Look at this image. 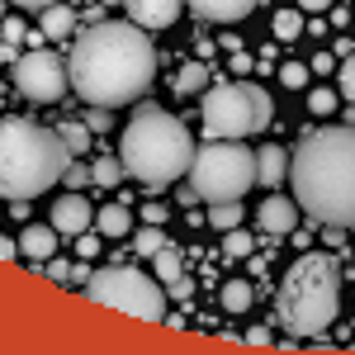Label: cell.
<instances>
[{"instance_id": "12", "label": "cell", "mask_w": 355, "mask_h": 355, "mask_svg": "<svg viewBox=\"0 0 355 355\" xmlns=\"http://www.w3.org/2000/svg\"><path fill=\"white\" fill-rule=\"evenodd\" d=\"M180 5H185V0H123L128 19L142 24V28H171L180 19Z\"/></svg>"}, {"instance_id": "29", "label": "cell", "mask_w": 355, "mask_h": 355, "mask_svg": "<svg viewBox=\"0 0 355 355\" xmlns=\"http://www.w3.org/2000/svg\"><path fill=\"white\" fill-rule=\"evenodd\" d=\"M85 128H90V133H110L114 128V110H105V105H85Z\"/></svg>"}, {"instance_id": "35", "label": "cell", "mask_w": 355, "mask_h": 355, "mask_svg": "<svg viewBox=\"0 0 355 355\" xmlns=\"http://www.w3.org/2000/svg\"><path fill=\"white\" fill-rule=\"evenodd\" d=\"M308 67H313L318 76H327V71H336V67H341V62H336V53H318L313 62H308Z\"/></svg>"}, {"instance_id": "41", "label": "cell", "mask_w": 355, "mask_h": 355, "mask_svg": "<svg viewBox=\"0 0 355 355\" xmlns=\"http://www.w3.org/2000/svg\"><path fill=\"white\" fill-rule=\"evenodd\" d=\"M331 5H336V0H299V10H308V15H322Z\"/></svg>"}, {"instance_id": "27", "label": "cell", "mask_w": 355, "mask_h": 355, "mask_svg": "<svg viewBox=\"0 0 355 355\" xmlns=\"http://www.w3.org/2000/svg\"><path fill=\"white\" fill-rule=\"evenodd\" d=\"M336 105H341V90H327V85H318V90L308 95V110L318 114V119H327V114H336Z\"/></svg>"}, {"instance_id": "7", "label": "cell", "mask_w": 355, "mask_h": 355, "mask_svg": "<svg viewBox=\"0 0 355 355\" xmlns=\"http://www.w3.org/2000/svg\"><path fill=\"white\" fill-rule=\"evenodd\" d=\"M275 100L256 81H227L204 95V128L209 137H251L270 128Z\"/></svg>"}, {"instance_id": "31", "label": "cell", "mask_w": 355, "mask_h": 355, "mask_svg": "<svg viewBox=\"0 0 355 355\" xmlns=\"http://www.w3.org/2000/svg\"><path fill=\"white\" fill-rule=\"evenodd\" d=\"M76 256H81V261H95V256H100V232H90V227L76 232Z\"/></svg>"}, {"instance_id": "30", "label": "cell", "mask_w": 355, "mask_h": 355, "mask_svg": "<svg viewBox=\"0 0 355 355\" xmlns=\"http://www.w3.org/2000/svg\"><path fill=\"white\" fill-rule=\"evenodd\" d=\"M336 90H341V100H355V53L336 67Z\"/></svg>"}, {"instance_id": "21", "label": "cell", "mask_w": 355, "mask_h": 355, "mask_svg": "<svg viewBox=\"0 0 355 355\" xmlns=\"http://www.w3.org/2000/svg\"><path fill=\"white\" fill-rule=\"evenodd\" d=\"M162 246H166V232H162V223H142V227L133 232V251H137V256H157Z\"/></svg>"}, {"instance_id": "1", "label": "cell", "mask_w": 355, "mask_h": 355, "mask_svg": "<svg viewBox=\"0 0 355 355\" xmlns=\"http://www.w3.org/2000/svg\"><path fill=\"white\" fill-rule=\"evenodd\" d=\"M67 71H71V90L81 95V105L119 110L152 85L157 48H152L147 28L133 19H100L76 33Z\"/></svg>"}, {"instance_id": "4", "label": "cell", "mask_w": 355, "mask_h": 355, "mask_svg": "<svg viewBox=\"0 0 355 355\" xmlns=\"http://www.w3.org/2000/svg\"><path fill=\"white\" fill-rule=\"evenodd\" d=\"M71 162L62 133L33 123V119H0V194L5 199H33L48 194Z\"/></svg>"}, {"instance_id": "44", "label": "cell", "mask_w": 355, "mask_h": 355, "mask_svg": "<svg viewBox=\"0 0 355 355\" xmlns=\"http://www.w3.org/2000/svg\"><path fill=\"white\" fill-rule=\"evenodd\" d=\"M10 5H19V10H48V5H57V0H10Z\"/></svg>"}, {"instance_id": "25", "label": "cell", "mask_w": 355, "mask_h": 355, "mask_svg": "<svg viewBox=\"0 0 355 355\" xmlns=\"http://www.w3.org/2000/svg\"><path fill=\"white\" fill-rule=\"evenodd\" d=\"M204 81H209L204 62H185V67H180V76H175V90H180V95H199Z\"/></svg>"}, {"instance_id": "19", "label": "cell", "mask_w": 355, "mask_h": 355, "mask_svg": "<svg viewBox=\"0 0 355 355\" xmlns=\"http://www.w3.org/2000/svg\"><path fill=\"white\" fill-rule=\"evenodd\" d=\"M218 299H223V308H227V313H246V308H251V299H256V289H251L246 279H227Z\"/></svg>"}, {"instance_id": "20", "label": "cell", "mask_w": 355, "mask_h": 355, "mask_svg": "<svg viewBox=\"0 0 355 355\" xmlns=\"http://www.w3.org/2000/svg\"><path fill=\"white\" fill-rule=\"evenodd\" d=\"M209 227H242V199H227V204H209Z\"/></svg>"}, {"instance_id": "43", "label": "cell", "mask_w": 355, "mask_h": 355, "mask_svg": "<svg viewBox=\"0 0 355 355\" xmlns=\"http://www.w3.org/2000/svg\"><path fill=\"white\" fill-rule=\"evenodd\" d=\"M227 67L242 76V71H251V57H246V53H232V62H227Z\"/></svg>"}, {"instance_id": "22", "label": "cell", "mask_w": 355, "mask_h": 355, "mask_svg": "<svg viewBox=\"0 0 355 355\" xmlns=\"http://www.w3.org/2000/svg\"><path fill=\"white\" fill-rule=\"evenodd\" d=\"M152 261H157V279H162V284H171V279L185 275V266H180V246H171V242H166Z\"/></svg>"}, {"instance_id": "11", "label": "cell", "mask_w": 355, "mask_h": 355, "mask_svg": "<svg viewBox=\"0 0 355 355\" xmlns=\"http://www.w3.org/2000/svg\"><path fill=\"white\" fill-rule=\"evenodd\" d=\"M299 199H284V194H266V204H261V209H256V218H261V227H266V232H275V237H289V232H294V227H299Z\"/></svg>"}, {"instance_id": "36", "label": "cell", "mask_w": 355, "mask_h": 355, "mask_svg": "<svg viewBox=\"0 0 355 355\" xmlns=\"http://www.w3.org/2000/svg\"><path fill=\"white\" fill-rule=\"evenodd\" d=\"M90 261H81V266H71V279H67V284H71V289H85V279H90Z\"/></svg>"}, {"instance_id": "3", "label": "cell", "mask_w": 355, "mask_h": 355, "mask_svg": "<svg viewBox=\"0 0 355 355\" xmlns=\"http://www.w3.org/2000/svg\"><path fill=\"white\" fill-rule=\"evenodd\" d=\"M119 162L147 194H162L166 185H175L180 175H190L194 162V137L175 114L142 105L128 119V128L119 137Z\"/></svg>"}, {"instance_id": "45", "label": "cell", "mask_w": 355, "mask_h": 355, "mask_svg": "<svg viewBox=\"0 0 355 355\" xmlns=\"http://www.w3.org/2000/svg\"><path fill=\"white\" fill-rule=\"evenodd\" d=\"M162 322H166V327H171V331H185V327H190V322H185L180 313H171V318H162Z\"/></svg>"}, {"instance_id": "2", "label": "cell", "mask_w": 355, "mask_h": 355, "mask_svg": "<svg viewBox=\"0 0 355 355\" xmlns=\"http://www.w3.org/2000/svg\"><path fill=\"white\" fill-rule=\"evenodd\" d=\"M299 209L322 227H355V123L308 128L289 157Z\"/></svg>"}, {"instance_id": "39", "label": "cell", "mask_w": 355, "mask_h": 355, "mask_svg": "<svg viewBox=\"0 0 355 355\" xmlns=\"http://www.w3.org/2000/svg\"><path fill=\"white\" fill-rule=\"evenodd\" d=\"M0 38H5V43H24V24H19V19H10V24L0 28Z\"/></svg>"}, {"instance_id": "14", "label": "cell", "mask_w": 355, "mask_h": 355, "mask_svg": "<svg viewBox=\"0 0 355 355\" xmlns=\"http://www.w3.org/2000/svg\"><path fill=\"white\" fill-rule=\"evenodd\" d=\"M279 180H289V152L275 147V142H266V147L256 152V185L279 190Z\"/></svg>"}, {"instance_id": "5", "label": "cell", "mask_w": 355, "mask_h": 355, "mask_svg": "<svg viewBox=\"0 0 355 355\" xmlns=\"http://www.w3.org/2000/svg\"><path fill=\"white\" fill-rule=\"evenodd\" d=\"M275 313H279V327L299 341L322 336L341 313V266H336V256H327V251L299 256L279 279Z\"/></svg>"}, {"instance_id": "46", "label": "cell", "mask_w": 355, "mask_h": 355, "mask_svg": "<svg viewBox=\"0 0 355 355\" xmlns=\"http://www.w3.org/2000/svg\"><path fill=\"white\" fill-rule=\"evenodd\" d=\"M105 5H123V0H105Z\"/></svg>"}, {"instance_id": "33", "label": "cell", "mask_w": 355, "mask_h": 355, "mask_svg": "<svg viewBox=\"0 0 355 355\" xmlns=\"http://www.w3.org/2000/svg\"><path fill=\"white\" fill-rule=\"evenodd\" d=\"M166 294H171L175 303H190L194 299V279H185V275H180V279H171V284H166Z\"/></svg>"}, {"instance_id": "24", "label": "cell", "mask_w": 355, "mask_h": 355, "mask_svg": "<svg viewBox=\"0 0 355 355\" xmlns=\"http://www.w3.org/2000/svg\"><path fill=\"white\" fill-rule=\"evenodd\" d=\"M275 38H279V43H294V38H299L303 33V15L299 10H275Z\"/></svg>"}, {"instance_id": "6", "label": "cell", "mask_w": 355, "mask_h": 355, "mask_svg": "<svg viewBox=\"0 0 355 355\" xmlns=\"http://www.w3.org/2000/svg\"><path fill=\"white\" fill-rule=\"evenodd\" d=\"M190 185L199 190V199H204V204L246 199V190L256 185V152H246L237 137H218V142L194 147Z\"/></svg>"}, {"instance_id": "38", "label": "cell", "mask_w": 355, "mask_h": 355, "mask_svg": "<svg viewBox=\"0 0 355 355\" xmlns=\"http://www.w3.org/2000/svg\"><path fill=\"white\" fill-rule=\"evenodd\" d=\"M166 218H171V214H166L157 199H152V204H142V223H166Z\"/></svg>"}, {"instance_id": "16", "label": "cell", "mask_w": 355, "mask_h": 355, "mask_svg": "<svg viewBox=\"0 0 355 355\" xmlns=\"http://www.w3.org/2000/svg\"><path fill=\"white\" fill-rule=\"evenodd\" d=\"M128 227H133V214H128L123 204L95 209V232H100V237H128Z\"/></svg>"}, {"instance_id": "13", "label": "cell", "mask_w": 355, "mask_h": 355, "mask_svg": "<svg viewBox=\"0 0 355 355\" xmlns=\"http://www.w3.org/2000/svg\"><path fill=\"white\" fill-rule=\"evenodd\" d=\"M185 5L209 24H237V19H246L256 10V0H185Z\"/></svg>"}, {"instance_id": "40", "label": "cell", "mask_w": 355, "mask_h": 355, "mask_svg": "<svg viewBox=\"0 0 355 355\" xmlns=\"http://www.w3.org/2000/svg\"><path fill=\"white\" fill-rule=\"evenodd\" d=\"M15 256H24L19 242H10V237H0V261H15Z\"/></svg>"}, {"instance_id": "26", "label": "cell", "mask_w": 355, "mask_h": 355, "mask_svg": "<svg viewBox=\"0 0 355 355\" xmlns=\"http://www.w3.org/2000/svg\"><path fill=\"white\" fill-rule=\"evenodd\" d=\"M251 251H256V246H251V237H246L242 227H227V232H223V256H232V261H246Z\"/></svg>"}, {"instance_id": "34", "label": "cell", "mask_w": 355, "mask_h": 355, "mask_svg": "<svg viewBox=\"0 0 355 355\" xmlns=\"http://www.w3.org/2000/svg\"><path fill=\"white\" fill-rule=\"evenodd\" d=\"M43 275H53L57 284H67V279H71V266H67V261H57V256H53V261H43Z\"/></svg>"}, {"instance_id": "17", "label": "cell", "mask_w": 355, "mask_h": 355, "mask_svg": "<svg viewBox=\"0 0 355 355\" xmlns=\"http://www.w3.org/2000/svg\"><path fill=\"white\" fill-rule=\"evenodd\" d=\"M38 15H43V19H38V28H43L53 43H57V38H71V33H76V15H71L62 0H57V5H48V10H38Z\"/></svg>"}, {"instance_id": "9", "label": "cell", "mask_w": 355, "mask_h": 355, "mask_svg": "<svg viewBox=\"0 0 355 355\" xmlns=\"http://www.w3.org/2000/svg\"><path fill=\"white\" fill-rule=\"evenodd\" d=\"M15 90L33 100V105H57L67 90H71V71H67V62L48 48H33L15 62Z\"/></svg>"}, {"instance_id": "23", "label": "cell", "mask_w": 355, "mask_h": 355, "mask_svg": "<svg viewBox=\"0 0 355 355\" xmlns=\"http://www.w3.org/2000/svg\"><path fill=\"white\" fill-rule=\"evenodd\" d=\"M57 133H62V142H67V152H71V157L90 152V128H85V119H71V123H62Z\"/></svg>"}, {"instance_id": "8", "label": "cell", "mask_w": 355, "mask_h": 355, "mask_svg": "<svg viewBox=\"0 0 355 355\" xmlns=\"http://www.w3.org/2000/svg\"><path fill=\"white\" fill-rule=\"evenodd\" d=\"M85 294L105 308H119V313H133L142 322H162L166 318V289L162 279L133 270V266H105L85 279Z\"/></svg>"}, {"instance_id": "18", "label": "cell", "mask_w": 355, "mask_h": 355, "mask_svg": "<svg viewBox=\"0 0 355 355\" xmlns=\"http://www.w3.org/2000/svg\"><path fill=\"white\" fill-rule=\"evenodd\" d=\"M123 175H128V171H123V162H119V157H100V162L90 166V185H100V190H114Z\"/></svg>"}, {"instance_id": "10", "label": "cell", "mask_w": 355, "mask_h": 355, "mask_svg": "<svg viewBox=\"0 0 355 355\" xmlns=\"http://www.w3.org/2000/svg\"><path fill=\"white\" fill-rule=\"evenodd\" d=\"M90 223H95V209H90L85 194L71 190V194H62V199L53 204V227L62 232V237H76V232H85Z\"/></svg>"}, {"instance_id": "28", "label": "cell", "mask_w": 355, "mask_h": 355, "mask_svg": "<svg viewBox=\"0 0 355 355\" xmlns=\"http://www.w3.org/2000/svg\"><path fill=\"white\" fill-rule=\"evenodd\" d=\"M308 76H313V67H308V62H284V67H279V85H289V90H303Z\"/></svg>"}, {"instance_id": "32", "label": "cell", "mask_w": 355, "mask_h": 355, "mask_svg": "<svg viewBox=\"0 0 355 355\" xmlns=\"http://www.w3.org/2000/svg\"><path fill=\"white\" fill-rule=\"evenodd\" d=\"M62 180H67L71 190H81L85 180H90V166H81V162H67V171H62Z\"/></svg>"}, {"instance_id": "37", "label": "cell", "mask_w": 355, "mask_h": 355, "mask_svg": "<svg viewBox=\"0 0 355 355\" xmlns=\"http://www.w3.org/2000/svg\"><path fill=\"white\" fill-rule=\"evenodd\" d=\"M246 341H251V346H275V331L270 327H251V331H246Z\"/></svg>"}, {"instance_id": "15", "label": "cell", "mask_w": 355, "mask_h": 355, "mask_svg": "<svg viewBox=\"0 0 355 355\" xmlns=\"http://www.w3.org/2000/svg\"><path fill=\"white\" fill-rule=\"evenodd\" d=\"M57 232L53 223H28L24 227V237H19V251H24L33 266H43V261H53V251H57Z\"/></svg>"}, {"instance_id": "42", "label": "cell", "mask_w": 355, "mask_h": 355, "mask_svg": "<svg viewBox=\"0 0 355 355\" xmlns=\"http://www.w3.org/2000/svg\"><path fill=\"white\" fill-rule=\"evenodd\" d=\"M15 48H19V43H5V38H0V67H10V62H19V57H15Z\"/></svg>"}]
</instances>
